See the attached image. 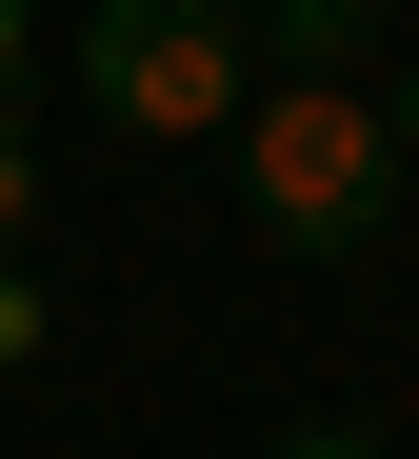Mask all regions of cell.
Segmentation results:
<instances>
[{
    "label": "cell",
    "instance_id": "obj_3",
    "mask_svg": "<svg viewBox=\"0 0 419 459\" xmlns=\"http://www.w3.org/2000/svg\"><path fill=\"white\" fill-rule=\"evenodd\" d=\"M240 40H260V81H360L399 40V0H240Z\"/></svg>",
    "mask_w": 419,
    "mask_h": 459
},
{
    "label": "cell",
    "instance_id": "obj_2",
    "mask_svg": "<svg viewBox=\"0 0 419 459\" xmlns=\"http://www.w3.org/2000/svg\"><path fill=\"white\" fill-rule=\"evenodd\" d=\"M60 81L100 140H220L240 81H260V40H240V0H80Z\"/></svg>",
    "mask_w": 419,
    "mask_h": 459
},
{
    "label": "cell",
    "instance_id": "obj_4",
    "mask_svg": "<svg viewBox=\"0 0 419 459\" xmlns=\"http://www.w3.org/2000/svg\"><path fill=\"white\" fill-rule=\"evenodd\" d=\"M40 240V120H21V81H0V260Z\"/></svg>",
    "mask_w": 419,
    "mask_h": 459
},
{
    "label": "cell",
    "instance_id": "obj_7",
    "mask_svg": "<svg viewBox=\"0 0 419 459\" xmlns=\"http://www.w3.org/2000/svg\"><path fill=\"white\" fill-rule=\"evenodd\" d=\"M21 60H40V0H0V81H21Z\"/></svg>",
    "mask_w": 419,
    "mask_h": 459
},
{
    "label": "cell",
    "instance_id": "obj_1",
    "mask_svg": "<svg viewBox=\"0 0 419 459\" xmlns=\"http://www.w3.org/2000/svg\"><path fill=\"white\" fill-rule=\"evenodd\" d=\"M240 220H260V260H380L399 240V120L360 81H240Z\"/></svg>",
    "mask_w": 419,
    "mask_h": 459
},
{
    "label": "cell",
    "instance_id": "obj_6",
    "mask_svg": "<svg viewBox=\"0 0 419 459\" xmlns=\"http://www.w3.org/2000/svg\"><path fill=\"white\" fill-rule=\"evenodd\" d=\"M21 359H40V299H21V280H0V379H21Z\"/></svg>",
    "mask_w": 419,
    "mask_h": 459
},
{
    "label": "cell",
    "instance_id": "obj_9",
    "mask_svg": "<svg viewBox=\"0 0 419 459\" xmlns=\"http://www.w3.org/2000/svg\"><path fill=\"white\" fill-rule=\"evenodd\" d=\"M399 21H419V0H399Z\"/></svg>",
    "mask_w": 419,
    "mask_h": 459
},
{
    "label": "cell",
    "instance_id": "obj_5",
    "mask_svg": "<svg viewBox=\"0 0 419 459\" xmlns=\"http://www.w3.org/2000/svg\"><path fill=\"white\" fill-rule=\"evenodd\" d=\"M260 459H380V439H360V420H300V439H260Z\"/></svg>",
    "mask_w": 419,
    "mask_h": 459
},
{
    "label": "cell",
    "instance_id": "obj_8",
    "mask_svg": "<svg viewBox=\"0 0 419 459\" xmlns=\"http://www.w3.org/2000/svg\"><path fill=\"white\" fill-rule=\"evenodd\" d=\"M380 120H399V160H419V81H399V100H380Z\"/></svg>",
    "mask_w": 419,
    "mask_h": 459
}]
</instances>
